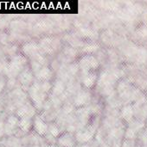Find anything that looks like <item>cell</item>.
<instances>
[{"label": "cell", "mask_w": 147, "mask_h": 147, "mask_svg": "<svg viewBox=\"0 0 147 147\" xmlns=\"http://www.w3.org/2000/svg\"><path fill=\"white\" fill-rule=\"evenodd\" d=\"M28 65L29 60L23 53L12 55L9 60L4 62L3 75L7 79H16Z\"/></svg>", "instance_id": "3"}, {"label": "cell", "mask_w": 147, "mask_h": 147, "mask_svg": "<svg viewBox=\"0 0 147 147\" xmlns=\"http://www.w3.org/2000/svg\"><path fill=\"white\" fill-rule=\"evenodd\" d=\"M0 147H3V146H2V145H1V146H0Z\"/></svg>", "instance_id": "25"}, {"label": "cell", "mask_w": 147, "mask_h": 147, "mask_svg": "<svg viewBox=\"0 0 147 147\" xmlns=\"http://www.w3.org/2000/svg\"><path fill=\"white\" fill-rule=\"evenodd\" d=\"M19 118L14 114L8 115L4 120V137L5 136H17L19 138L23 137L19 132Z\"/></svg>", "instance_id": "5"}, {"label": "cell", "mask_w": 147, "mask_h": 147, "mask_svg": "<svg viewBox=\"0 0 147 147\" xmlns=\"http://www.w3.org/2000/svg\"><path fill=\"white\" fill-rule=\"evenodd\" d=\"M78 67L81 70V73L94 71L99 67V62L94 56L85 55L80 59L78 63Z\"/></svg>", "instance_id": "8"}, {"label": "cell", "mask_w": 147, "mask_h": 147, "mask_svg": "<svg viewBox=\"0 0 147 147\" xmlns=\"http://www.w3.org/2000/svg\"><path fill=\"white\" fill-rule=\"evenodd\" d=\"M1 145L3 147H23L22 139L17 136H5L1 140Z\"/></svg>", "instance_id": "17"}, {"label": "cell", "mask_w": 147, "mask_h": 147, "mask_svg": "<svg viewBox=\"0 0 147 147\" xmlns=\"http://www.w3.org/2000/svg\"><path fill=\"white\" fill-rule=\"evenodd\" d=\"M120 115L123 120H125L127 122H130L133 120L134 116V107L133 104H128L124 106L121 109Z\"/></svg>", "instance_id": "19"}, {"label": "cell", "mask_w": 147, "mask_h": 147, "mask_svg": "<svg viewBox=\"0 0 147 147\" xmlns=\"http://www.w3.org/2000/svg\"><path fill=\"white\" fill-rule=\"evenodd\" d=\"M0 146H1V140H0Z\"/></svg>", "instance_id": "26"}, {"label": "cell", "mask_w": 147, "mask_h": 147, "mask_svg": "<svg viewBox=\"0 0 147 147\" xmlns=\"http://www.w3.org/2000/svg\"><path fill=\"white\" fill-rule=\"evenodd\" d=\"M18 127H19V132L23 134V136L30 133L33 127V119H28V118L19 119Z\"/></svg>", "instance_id": "18"}, {"label": "cell", "mask_w": 147, "mask_h": 147, "mask_svg": "<svg viewBox=\"0 0 147 147\" xmlns=\"http://www.w3.org/2000/svg\"><path fill=\"white\" fill-rule=\"evenodd\" d=\"M48 127L49 123L46 122L40 115L37 114L33 118V127L32 131L35 132L40 137H44L48 133Z\"/></svg>", "instance_id": "12"}, {"label": "cell", "mask_w": 147, "mask_h": 147, "mask_svg": "<svg viewBox=\"0 0 147 147\" xmlns=\"http://www.w3.org/2000/svg\"><path fill=\"white\" fill-rule=\"evenodd\" d=\"M7 115H8L4 113L2 116H0V140L4 137V120Z\"/></svg>", "instance_id": "20"}, {"label": "cell", "mask_w": 147, "mask_h": 147, "mask_svg": "<svg viewBox=\"0 0 147 147\" xmlns=\"http://www.w3.org/2000/svg\"><path fill=\"white\" fill-rule=\"evenodd\" d=\"M41 52L42 50L39 47V44L35 41L26 42L22 47V53L28 59V60L35 57L36 54H38Z\"/></svg>", "instance_id": "13"}, {"label": "cell", "mask_w": 147, "mask_h": 147, "mask_svg": "<svg viewBox=\"0 0 147 147\" xmlns=\"http://www.w3.org/2000/svg\"><path fill=\"white\" fill-rule=\"evenodd\" d=\"M70 103L75 108V109H80L83 107H88L89 106L91 100H92V96L90 91L88 89L85 88H80L71 97H70Z\"/></svg>", "instance_id": "4"}, {"label": "cell", "mask_w": 147, "mask_h": 147, "mask_svg": "<svg viewBox=\"0 0 147 147\" xmlns=\"http://www.w3.org/2000/svg\"><path fill=\"white\" fill-rule=\"evenodd\" d=\"M2 98L4 102V107H5L4 112L6 115L14 114L15 111L19 107H21L29 100L27 92L23 90L18 84H16L10 90L6 91L4 94V97Z\"/></svg>", "instance_id": "2"}, {"label": "cell", "mask_w": 147, "mask_h": 147, "mask_svg": "<svg viewBox=\"0 0 147 147\" xmlns=\"http://www.w3.org/2000/svg\"><path fill=\"white\" fill-rule=\"evenodd\" d=\"M37 114H38V112H37L36 109L33 106V104L30 102L29 100H28L24 104H23L21 107H19L14 113V115H16L19 119H21V118L33 119Z\"/></svg>", "instance_id": "10"}, {"label": "cell", "mask_w": 147, "mask_h": 147, "mask_svg": "<svg viewBox=\"0 0 147 147\" xmlns=\"http://www.w3.org/2000/svg\"><path fill=\"white\" fill-rule=\"evenodd\" d=\"M6 84H7V78L3 74L0 76V96L3 92V90L6 89Z\"/></svg>", "instance_id": "21"}, {"label": "cell", "mask_w": 147, "mask_h": 147, "mask_svg": "<svg viewBox=\"0 0 147 147\" xmlns=\"http://www.w3.org/2000/svg\"><path fill=\"white\" fill-rule=\"evenodd\" d=\"M76 145L75 134L70 132H62L56 140L57 147H75Z\"/></svg>", "instance_id": "11"}, {"label": "cell", "mask_w": 147, "mask_h": 147, "mask_svg": "<svg viewBox=\"0 0 147 147\" xmlns=\"http://www.w3.org/2000/svg\"><path fill=\"white\" fill-rule=\"evenodd\" d=\"M28 147H41V146L40 145H35V146H30Z\"/></svg>", "instance_id": "24"}, {"label": "cell", "mask_w": 147, "mask_h": 147, "mask_svg": "<svg viewBox=\"0 0 147 147\" xmlns=\"http://www.w3.org/2000/svg\"><path fill=\"white\" fill-rule=\"evenodd\" d=\"M96 130L97 127L94 125H88L77 129L75 133L77 144H88L94 139Z\"/></svg>", "instance_id": "6"}, {"label": "cell", "mask_w": 147, "mask_h": 147, "mask_svg": "<svg viewBox=\"0 0 147 147\" xmlns=\"http://www.w3.org/2000/svg\"><path fill=\"white\" fill-rule=\"evenodd\" d=\"M145 127V123L139 120H133L129 122L127 129L125 131V138L126 140H134L140 133L143 132Z\"/></svg>", "instance_id": "9"}, {"label": "cell", "mask_w": 147, "mask_h": 147, "mask_svg": "<svg viewBox=\"0 0 147 147\" xmlns=\"http://www.w3.org/2000/svg\"><path fill=\"white\" fill-rule=\"evenodd\" d=\"M67 89V84L63 82L62 79L56 78L54 82L52 83V87H51V91H50V96L58 97L61 99L62 96L64 94ZM62 100V99H61Z\"/></svg>", "instance_id": "15"}, {"label": "cell", "mask_w": 147, "mask_h": 147, "mask_svg": "<svg viewBox=\"0 0 147 147\" xmlns=\"http://www.w3.org/2000/svg\"><path fill=\"white\" fill-rule=\"evenodd\" d=\"M5 107H4V102L3 101V98L0 96V116H2L5 112Z\"/></svg>", "instance_id": "22"}, {"label": "cell", "mask_w": 147, "mask_h": 147, "mask_svg": "<svg viewBox=\"0 0 147 147\" xmlns=\"http://www.w3.org/2000/svg\"><path fill=\"white\" fill-rule=\"evenodd\" d=\"M97 79H98V76L95 71L85 72V73H81V83L83 88L89 90L94 86V84L97 83Z\"/></svg>", "instance_id": "14"}, {"label": "cell", "mask_w": 147, "mask_h": 147, "mask_svg": "<svg viewBox=\"0 0 147 147\" xmlns=\"http://www.w3.org/2000/svg\"><path fill=\"white\" fill-rule=\"evenodd\" d=\"M51 82H41L35 80L33 84L28 90L27 94L29 100L36 109L38 113L42 110L45 102L48 100L51 91Z\"/></svg>", "instance_id": "1"}, {"label": "cell", "mask_w": 147, "mask_h": 147, "mask_svg": "<svg viewBox=\"0 0 147 147\" xmlns=\"http://www.w3.org/2000/svg\"><path fill=\"white\" fill-rule=\"evenodd\" d=\"M75 147H91L89 144H77Z\"/></svg>", "instance_id": "23"}, {"label": "cell", "mask_w": 147, "mask_h": 147, "mask_svg": "<svg viewBox=\"0 0 147 147\" xmlns=\"http://www.w3.org/2000/svg\"><path fill=\"white\" fill-rule=\"evenodd\" d=\"M35 78L37 81L41 82H50V80L53 78V71L48 66H42L38 71H36L35 73Z\"/></svg>", "instance_id": "16"}, {"label": "cell", "mask_w": 147, "mask_h": 147, "mask_svg": "<svg viewBox=\"0 0 147 147\" xmlns=\"http://www.w3.org/2000/svg\"><path fill=\"white\" fill-rule=\"evenodd\" d=\"M35 80H36L35 75L29 65L18 75L16 78L17 84L26 92L28 91L29 87L33 84Z\"/></svg>", "instance_id": "7"}]
</instances>
